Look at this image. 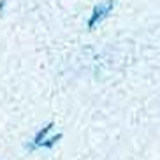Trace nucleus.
Listing matches in <instances>:
<instances>
[{
  "label": "nucleus",
  "instance_id": "f03ea898",
  "mask_svg": "<svg viewBox=\"0 0 160 160\" xmlns=\"http://www.w3.org/2000/svg\"><path fill=\"white\" fill-rule=\"evenodd\" d=\"M51 123H49V125H46V127L44 128H41V130L37 132V136L33 137V142H32V148H39V146H44V142L48 141L46 139V136H48V132L51 130Z\"/></svg>",
  "mask_w": 160,
  "mask_h": 160
},
{
  "label": "nucleus",
  "instance_id": "f257e3e1",
  "mask_svg": "<svg viewBox=\"0 0 160 160\" xmlns=\"http://www.w3.org/2000/svg\"><path fill=\"white\" fill-rule=\"evenodd\" d=\"M114 7V0H104L100 4H97L92 11V14H90V19H88V28H95L100 21L108 18V14L113 11Z\"/></svg>",
  "mask_w": 160,
  "mask_h": 160
}]
</instances>
